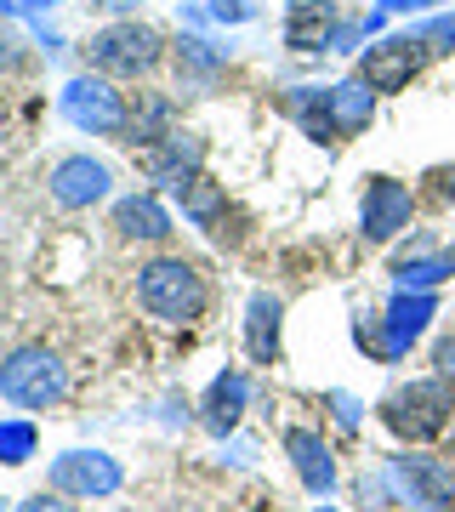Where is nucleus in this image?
<instances>
[{
	"instance_id": "nucleus-1",
	"label": "nucleus",
	"mask_w": 455,
	"mask_h": 512,
	"mask_svg": "<svg viewBox=\"0 0 455 512\" xmlns=\"http://www.w3.org/2000/svg\"><path fill=\"white\" fill-rule=\"evenodd\" d=\"M382 421L404 444H427L455 421V387L450 376H421L410 387H393L382 399Z\"/></svg>"
},
{
	"instance_id": "nucleus-2",
	"label": "nucleus",
	"mask_w": 455,
	"mask_h": 512,
	"mask_svg": "<svg viewBox=\"0 0 455 512\" xmlns=\"http://www.w3.org/2000/svg\"><path fill=\"white\" fill-rule=\"evenodd\" d=\"M0 399L18 410H46V404L69 399V370L52 348H12L0 359Z\"/></svg>"
},
{
	"instance_id": "nucleus-3",
	"label": "nucleus",
	"mask_w": 455,
	"mask_h": 512,
	"mask_svg": "<svg viewBox=\"0 0 455 512\" xmlns=\"http://www.w3.org/2000/svg\"><path fill=\"white\" fill-rule=\"evenodd\" d=\"M382 495L416 512H455V467L438 456H387Z\"/></svg>"
},
{
	"instance_id": "nucleus-4",
	"label": "nucleus",
	"mask_w": 455,
	"mask_h": 512,
	"mask_svg": "<svg viewBox=\"0 0 455 512\" xmlns=\"http://www.w3.org/2000/svg\"><path fill=\"white\" fill-rule=\"evenodd\" d=\"M137 302H143L154 319H165V325H188V319L205 313V279L194 274L182 256H160V262H148L143 279H137Z\"/></svg>"
},
{
	"instance_id": "nucleus-5",
	"label": "nucleus",
	"mask_w": 455,
	"mask_h": 512,
	"mask_svg": "<svg viewBox=\"0 0 455 512\" xmlns=\"http://www.w3.org/2000/svg\"><path fill=\"white\" fill-rule=\"evenodd\" d=\"M433 319H438V296L433 291H399L376 325H359V342H370V353H376L382 365H393V359L410 353V342H416Z\"/></svg>"
},
{
	"instance_id": "nucleus-6",
	"label": "nucleus",
	"mask_w": 455,
	"mask_h": 512,
	"mask_svg": "<svg viewBox=\"0 0 455 512\" xmlns=\"http://www.w3.org/2000/svg\"><path fill=\"white\" fill-rule=\"evenodd\" d=\"M160 35L148 29V23H109V29H97L86 46L91 69L97 74H114V80H137L160 63Z\"/></svg>"
},
{
	"instance_id": "nucleus-7",
	"label": "nucleus",
	"mask_w": 455,
	"mask_h": 512,
	"mask_svg": "<svg viewBox=\"0 0 455 512\" xmlns=\"http://www.w3.org/2000/svg\"><path fill=\"white\" fill-rule=\"evenodd\" d=\"M63 114H69L80 131H91V137H126V97L109 86V74H80V80H69L63 86Z\"/></svg>"
},
{
	"instance_id": "nucleus-8",
	"label": "nucleus",
	"mask_w": 455,
	"mask_h": 512,
	"mask_svg": "<svg viewBox=\"0 0 455 512\" xmlns=\"http://www.w3.org/2000/svg\"><path fill=\"white\" fill-rule=\"evenodd\" d=\"M46 478H52L57 495H80V501H103V495H114L126 484L120 461L103 456V450H63Z\"/></svg>"
},
{
	"instance_id": "nucleus-9",
	"label": "nucleus",
	"mask_w": 455,
	"mask_h": 512,
	"mask_svg": "<svg viewBox=\"0 0 455 512\" xmlns=\"http://www.w3.org/2000/svg\"><path fill=\"white\" fill-rule=\"evenodd\" d=\"M421 57H427V40L421 35H387L359 57V80L370 92H404L410 74L421 69Z\"/></svg>"
},
{
	"instance_id": "nucleus-10",
	"label": "nucleus",
	"mask_w": 455,
	"mask_h": 512,
	"mask_svg": "<svg viewBox=\"0 0 455 512\" xmlns=\"http://www.w3.org/2000/svg\"><path fill=\"white\" fill-rule=\"evenodd\" d=\"M410 211H416V200H410V188L393 183V177H370L364 183V200H359V228L370 245H387V239H399L404 228H410Z\"/></svg>"
},
{
	"instance_id": "nucleus-11",
	"label": "nucleus",
	"mask_w": 455,
	"mask_h": 512,
	"mask_svg": "<svg viewBox=\"0 0 455 512\" xmlns=\"http://www.w3.org/2000/svg\"><path fill=\"white\" fill-rule=\"evenodd\" d=\"M109 194V165L91 160V154H69V160L52 165V200L80 211V205H97Z\"/></svg>"
},
{
	"instance_id": "nucleus-12",
	"label": "nucleus",
	"mask_w": 455,
	"mask_h": 512,
	"mask_svg": "<svg viewBox=\"0 0 455 512\" xmlns=\"http://www.w3.org/2000/svg\"><path fill=\"white\" fill-rule=\"evenodd\" d=\"M285 456H291L296 478L308 484V495L325 501L336 490V456H330V444L313 433V427H285Z\"/></svg>"
},
{
	"instance_id": "nucleus-13",
	"label": "nucleus",
	"mask_w": 455,
	"mask_h": 512,
	"mask_svg": "<svg viewBox=\"0 0 455 512\" xmlns=\"http://www.w3.org/2000/svg\"><path fill=\"white\" fill-rule=\"evenodd\" d=\"M177 205H182V217L200 222L211 239H234V228H228L234 211H228V200H222V188L211 183V177H200V171H194V177H182V183H177Z\"/></svg>"
},
{
	"instance_id": "nucleus-14",
	"label": "nucleus",
	"mask_w": 455,
	"mask_h": 512,
	"mask_svg": "<svg viewBox=\"0 0 455 512\" xmlns=\"http://www.w3.org/2000/svg\"><path fill=\"white\" fill-rule=\"evenodd\" d=\"M245 404H251V382H245V370H222L217 382L205 387L200 421L217 433V439H228V433L239 427V416H245Z\"/></svg>"
},
{
	"instance_id": "nucleus-15",
	"label": "nucleus",
	"mask_w": 455,
	"mask_h": 512,
	"mask_svg": "<svg viewBox=\"0 0 455 512\" xmlns=\"http://www.w3.org/2000/svg\"><path fill=\"white\" fill-rule=\"evenodd\" d=\"M336 35V6L330 0H296L291 18H285V46L291 52H330Z\"/></svg>"
},
{
	"instance_id": "nucleus-16",
	"label": "nucleus",
	"mask_w": 455,
	"mask_h": 512,
	"mask_svg": "<svg viewBox=\"0 0 455 512\" xmlns=\"http://www.w3.org/2000/svg\"><path fill=\"white\" fill-rule=\"evenodd\" d=\"M200 160H205V143H200V137H194V131H171L165 143L148 148V177L177 188L182 177H194V171H200Z\"/></svg>"
},
{
	"instance_id": "nucleus-17",
	"label": "nucleus",
	"mask_w": 455,
	"mask_h": 512,
	"mask_svg": "<svg viewBox=\"0 0 455 512\" xmlns=\"http://www.w3.org/2000/svg\"><path fill=\"white\" fill-rule=\"evenodd\" d=\"M279 325H285V302L273 291H256L251 308H245V348H251L256 365L279 359Z\"/></svg>"
},
{
	"instance_id": "nucleus-18",
	"label": "nucleus",
	"mask_w": 455,
	"mask_h": 512,
	"mask_svg": "<svg viewBox=\"0 0 455 512\" xmlns=\"http://www.w3.org/2000/svg\"><path fill=\"white\" fill-rule=\"evenodd\" d=\"M450 274H455V251H427L421 239H416L410 256L393 262V285H399V291H438Z\"/></svg>"
},
{
	"instance_id": "nucleus-19",
	"label": "nucleus",
	"mask_w": 455,
	"mask_h": 512,
	"mask_svg": "<svg viewBox=\"0 0 455 512\" xmlns=\"http://www.w3.org/2000/svg\"><path fill=\"white\" fill-rule=\"evenodd\" d=\"M114 228L120 239H143V245H160L171 234V217H165L160 200H148V194H131V200L114 205Z\"/></svg>"
},
{
	"instance_id": "nucleus-20",
	"label": "nucleus",
	"mask_w": 455,
	"mask_h": 512,
	"mask_svg": "<svg viewBox=\"0 0 455 512\" xmlns=\"http://www.w3.org/2000/svg\"><path fill=\"white\" fill-rule=\"evenodd\" d=\"M171 120H177V109H171V97H143V103L131 109V120H126V137H120V143L154 148V143H165V137L177 131Z\"/></svg>"
},
{
	"instance_id": "nucleus-21",
	"label": "nucleus",
	"mask_w": 455,
	"mask_h": 512,
	"mask_svg": "<svg viewBox=\"0 0 455 512\" xmlns=\"http://www.w3.org/2000/svg\"><path fill=\"white\" fill-rule=\"evenodd\" d=\"M370 109H376V92L364 80H342L330 86V114H336V137H353V131L370 126Z\"/></svg>"
},
{
	"instance_id": "nucleus-22",
	"label": "nucleus",
	"mask_w": 455,
	"mask_h": 512,
	"mask_svg": "<svg viewBox=\"0 0 455 512\" xmlns=\"http://www.w3.org/2000/svg\"><path fill=\"white\" fill-rule=\"evenodd\" d=\"M291 109H296V120H302L308 137H319V143H342V137H336V114H330V86L325 92H319V86H302V92L291 97Z\"/></svg>"
},
{
	"instance_id": "nucleus-23",
	"label": "nucleus",
	"mask_w": 455,
	"mask_h": 512,
	"mask_svg": "<svg viewBox=\"0 0 455 512\" xmlns=\"http://www.w3.org/2000/svg\"><path fill=\"white\" fill-rule=\"evenodd\" d=\"M177 69H182V80H217L222 57L211 52L200 35H182V40H177Z\"/></svg>"
},
{
	"instance_id": "nucleus-24",
	"label": "nucleus",
	"mask_w": 455,
	"mask_h": 512,
	"mask_svg": "<svg viewBox=\"0 0 455 512\" xmlns=\"http://www.w3.org/2000/svg\"><path fill=\"white\" fill-rule=\"evenodd\" d=\"M35 450H40V433L29 421H0V461L6 467H23Z\"/></svg>"
},
{
	"instance_id": "nucleus-25",
	"label": "nucleus",
	"mask_w": 455,
	"mask_h": 512,
	"mask_svg": "<svg viewBox=\"0 0 455 512\" xmlns=\"http://www.w3.org/2000/svg\"><path fill=\"white\" fill-rule=\"evenodd\" d=\"M211 12H217L222 23H245L256 6H251V0H211Z\"/></svg>"
},
{
	"instance_id": "nucleus-26",
	"label": "nucleus",
	"mask_w": 455,
	"mask_h": 512,
	"mask_svg": "<svg viewBox=\"0 0 455 512\" xmlns=\"http://www.w3.org/2000/svg\"><path fill=\"white\" fill-rule=\"evenodd\" d=\"M433 370H438V376H455V336H444V342H438Z\"/></svg>"
},
{
	"instance_id": "nucleus-27",
	"label": "nucleus",
	"mask_w": 455,
	"mask_h": 512,
	"mask_svg": "<svg viewBox=\"0 0 455 512\" xmlns=\"http://www.w3.org/2000/svg\"><path fill=\"white\" fill-rule=\"evenodd\" d=\"M18 512H74V507H69V501H57V495H29Z\"/></svg>"
},
{
	"instance_id": "nucleus-28",
	"label": "nucleus",
	"mask_w": 455,
	"mask_h": 512,
	"mask_svg": "<svg viewBox=\"0 0 455 512\" xmlns=\"http://www.w3.org/2000/svg\"><path fill=\"white\" fill-rule=\"evenodd\" d=\"M0 63H6V69H18V63H23V52H18V35H12V29H0Z\"/></svg>"
},
{
	"instance_id": "nucleus-29",
	"label": "nucleus",
	"mask_w": 455,
	"mask_h": 512,
	"mask_svg": "<svg viewBox=\"0 0 455 512\" xmlns=\"http://www.w3.org/2000/svg\"><path fill=\"white\" fill-rule=\"evenodd\" d=\"M330 404H336V421H342V427H353V421H359V404L347 399V393H330Z\"/></svg>"
},
{
	"instance_id": "nucleus-30",
	"label": "nucleus",
	"mask_w": 455,
	"mask_h": 512,
	"mask_svg": "<svg viewBox=\"0 0 455 512\" xmlns=\"http://www.w3.org/2000/svg\"><path fill=\"white\" fill-rule=\"evenodd\" d=\"M97 6H109V12H126V6H137V0H97Z\"/></svg>"
},
{
	"instance_id": "nucleus-31",
	"label": "nucleus",
	"mask_w": 455,
	"mask_h": 512,
	"mask_svg": "<svg viewBox=\"0 0 455 512\" xmlns=\"http://www.w3.org/2000/svg\"><path fill=\"white\" fill-rule=\"evenodd\" d=\"M23 6H57V0H23Z\"/></svg>"
},
{
	"instance_id": "nucleus-32",
	"label": "nucleus",
	"mask_w": 455,
	"mask_h": 512,
	"mask_svg": "<svg viewBox=\"0 0 455 512\" xmlns=\"http://www.w3.org/2000/svg\"><path fill=\"white\" fill-rule=\"evenodd\" d=\"M319 512H336V507H319Z\"/></svg>"
},
{
	"instance_id": "nucleus-33",
	"label": "nucleus",
	"mask_w": 455,
	"mask_h": 512,
	"mask_svg": "<svg viewBox=\"0 0 455 512\" xmlns=\"http://www.w3.org/2000/svg\"><path fill=\"white\" fill-rule=\"evenodd\" d=\"M0 512H6V501H0Z\"/></svg>"
}]
</instances>
